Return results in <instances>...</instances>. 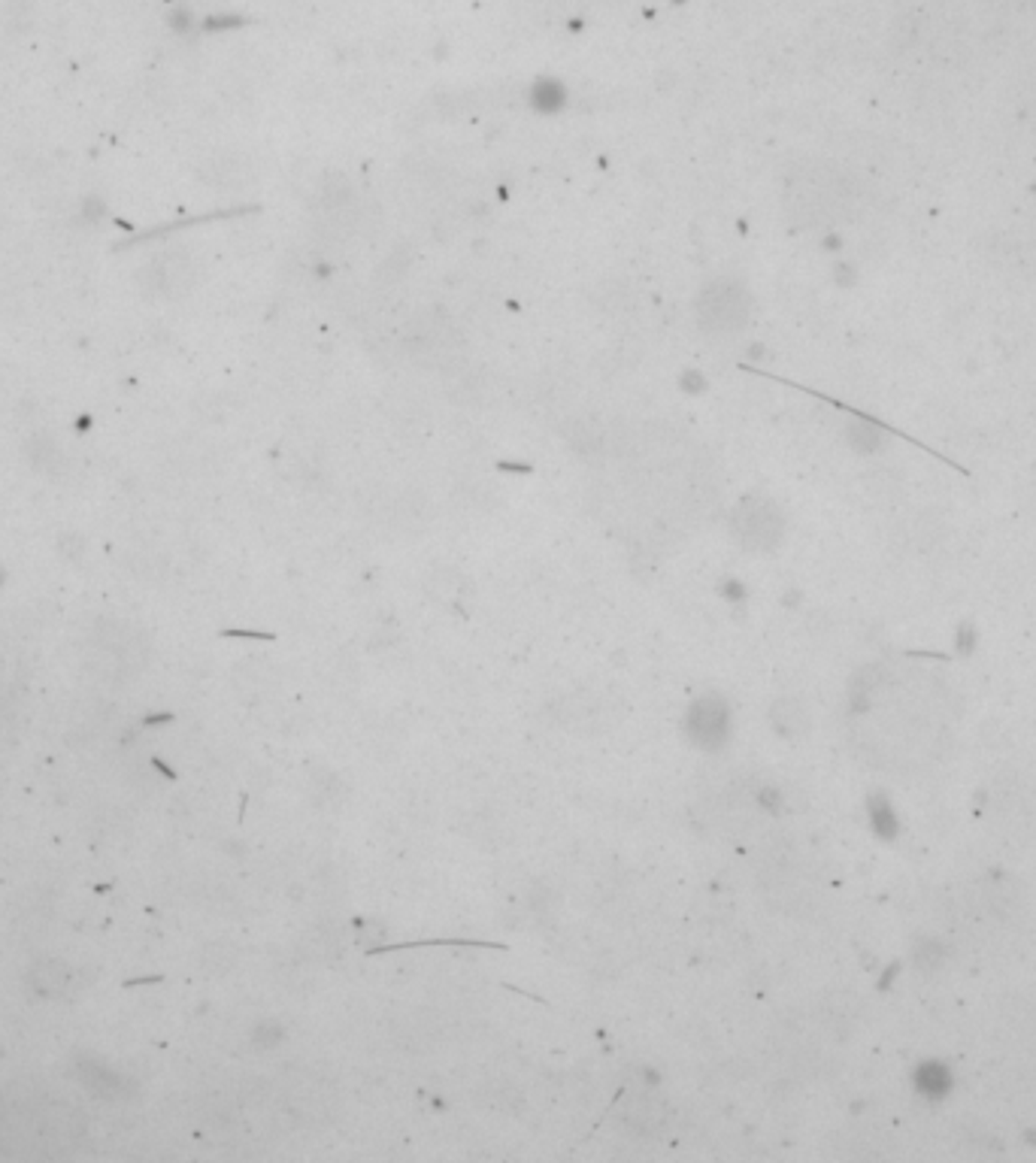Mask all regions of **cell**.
<instances>
[{
    "label": "cell",
    "mask_w": 1036,
    "mask_h": 1163,
    "mask_svg": "<svg viewBox=\"0 0 1036 1163\" xmlns=\"http://www.w3.org/2000/svg\"><path fill=\"white\" fill-rule=\"evenodd\" d=\"M697 321L709 337L736 333L748 321V294L733 279H715L697 297Z\"/></svg>",
    "instance_id": "1"
},
{
    "label": "cell",
    "mask_w": 1036,
    "mask_h": 1163,
    "mask_svg": "<svg viewBox=\"0 0 1036 1163\" xmlns=\"http://www.w3.org/2000/svg\"><path fill=\"white\" fill-rule=\"evenodd\" d=\"M197 282V264L188 252L170 249L155 255L142 270V285L158 297H182L194 289Z\"/></svg>",
    "instance_id": "2"
},
{
    "label": "cell",
    "mask_w": 1036,
    "mask_h": 1163,
    "mask_svg": "<svg viewBox=\"0 0 1036 1163\" xmlns=\"http://www.w3.org/2000/svg\"><path fill=\"white\" fill-rule=\"evenodd\" d=\"M918 1091H924V1094H945V1087H949V1076H945V1070L943 1066H922L918 1070Z\"/></svg>",
    "instance_id": "3"
}]
</instances>
